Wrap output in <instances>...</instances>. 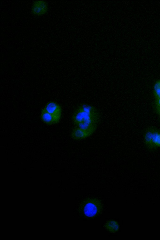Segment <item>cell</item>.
Here are the masks:
<instances>
[{"label": "cell", "mask_w": 160, "mask_h": 240, "mask_svg": "<svg viewBox=\"0 0 160 240\" xmlns=\"http://www.w3.org/2000/svg\"><path fill=\"white\" fill-rule=\"evenodd\" d=\"M43 109L53 116L58 121L60 120L62 109L61 106L56 102H50L48 103Z\"/></svg>", "instance_id": "obj_3"}, {"label": "cell", "mask_w": 160, "mask_h": 240, "mask_svg": "<svg viewBox=\"0 0 160 240\" xmlns=\"http://www.w3.org/2000/svg\"><path fill=\"white\" fill-rule=\"evenodd\" d=\"M145 142L148 147H160V132L153 130H148L144 135Z\"/></svg>", "instance_id": "obj_2"}, {"label": "cell", "mask_w": 160, "mask_h": 240, "mask_svg": "<svg viewBox=\"0 0 160 240\" xmlns=\"http://www.w3.org/2000/svg\"><path fill=\"white\" fill-rule=\"evenodd\" d=\"M97 210L96 206L91 202L87 204L84 208V213L88 217H92L94 216L96 213Z\"/></svg>", "instance_id": "obj_6"}, {"label": "cell", "mask_w": 160, "mask_h": 240, "mask_svg": "<svg viewBox=\"0 0 160 240\" xmlns=\"http://www.w3.org/2000/svg\"><path fill=\"white\" fill-rule=\"evenodd\" d=\"M41 118L43 122L48 124H55L59 122L53 116L43 109L41 112Z\"/></svg>", "instance_id": "obj_5"}, {"label": "cell", "mask_w": 160, "mask_h": 240, "mask_svg": "<svg viewBox=\"0 0 160 240\" xmlns=\"http://www.w3.org/2000/svg\"><path fill=\"white\" fill-rule=\"evenodd\" d=\"M154 91L158 99L160 98V81L157 82L154 85Z\"/></svg>", "instance_id": "obj_8"}, {"label": "cell", "mask_w": 160, "mask_h": 240, "mask_svg": "<svg viewBox=\"0 0 160 240\" xmlns=\"http://www.w3.org/2000/svg\"><path fill=\"white\" fill-rule=\"evenodd\" d=\"M72 119L76 128L82 131L88 137L95 131L99 122V115L94 107L84 104L77 109Z\"/></svg>", "instance_id": "obj_1"}, {"label": "cell", "mask_w": 160, "mask_h": 240, "mask_svg": "<svg viewBox=\"0 0 160 240\" xmlns=\"http://www.w3.org/2000/svg\"><path fill=\"white\" fill-rule=\"evenodd\" d=\"M48 10L47 3L44 1H37L33 3L32 12L35 16H40L45 14Z\"/></svg>", "instance_id": "obj_4"}, {"label": "cell", "mask_w": 160, "mask_h": 240, "mask_svg": "<svg viewBox=\"0 0 160 240\" xmlns=\"http://www.w3.org/2000/svg\"><path fill=\"white\" fill-rule=\"evenodd\" d=\"M107 228L112 232H116L118 229V226L117 223L114 221H109L106 225Z\"/></svg>", "instance_id": "obj_7"}]
</instances>
